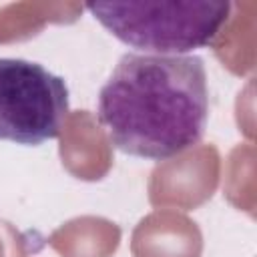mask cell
Returning a JSON list of instances; mask_svg holds the SVG:
<instances>
[{
	"instance_id": "obj_1",
	"label": "cell",
	"mask_w": 257,
	"mask_h": 257,
	"mask_svg": "<svg viewBox=\"0 0 257 257\" xmlns=\"http://www.w3.org/2000/svg\"><path fill=\"white\" fill-rule=\"evenodd\" d=\"M98 122L131 155L165 161L197 145L209 120L203 58L126 52L98 92Z\"/></svg>"
},
{
	"instance_id": "obj_3",
	"label": "cell",
	"mask_w": 257,
	"mask_h": 257,
	"mask_svg": "<svg viewBox=\"0 0 257 257\" xmlns=\"http://www.w3.org/2000/svg\"><path fill=\"white\" fill-rule=\"evenodd\" d=\"M68 116V86L38 62L0 58V141L36 147L56 139Z\"/></svg>"
},
{
	"instance_id": "obj_2",
	"label": "cell",
	"mask_w": 257,
	"mask_h": 257,
	"mask_svg": "<svg viewBox=\"0 0 257 257\" xmlns=\"http://www.w3.org/2000/svg\"><path fill=\"white\" fill-rule=\"evenodd\" d=\"M86 10L120 42L157 56H185L211 46L227 26V0L92 2Z\"/></svg>"
}]
</instances>
